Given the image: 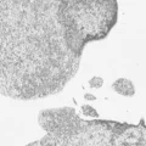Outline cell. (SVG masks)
<instances>
[{
    "label": "cell",
    "instance_id": "cell-3",
    "mask_svg": "<svg viewBox=\"0 0 146 146\" xmlns=\"http://www.w3.org/2000/svg\"><path fill=\"white\" fill-rule=\"evenodd\" d=\"M82 112H83L84 116H88V117H93V118H98L99 117L98 111L93 106H90L89 104H85V105L82 106Z\"/></svg>",
    "mask_w": 146,
    "mask_h": 146
},
{
    "label": "cell",
    "instance_id": "cell-2",
    "mask_svg": "<svg viewBox=\"0 0 146 146\" xmlns=\"http://www.w3.org/2000/svg\"><path fill=\"white\" fill-rule=\"evenodd\" d=\"M111 88L115 93L122 95V96L131 98L135 95V85L133 84V82L127 78H118L117 80L113 82Z\"/></svg>",
    "mask_w": 146,
    "mask_h": 146
},
{
    "label": "cell",
    "instance_id": "cell-4",
    "mask_svg": "<svg viewBox=\"0 0 146 146\" xmlns=\"http://www.w3.org/2000/svg\"><path fill=\"white\" fill-rule=\"evenodd\" d=\"M104 85V79L101 77H93L91 79H89V86L93 89H100Z\"/></svg>",
    "mask_w": 146,
    "mask_h": 146
},
{
    "label": "cell",
    "instance_id": "cell-5",
    "mask_svg": "<svg viewBox=\"0 0 146 146\" xmlns=\"http://www.w3.org/2000/svg\"><path fill=\"white\" fill-rule=\"evenodd\" d=\"M84 98H85V99H89V100H95V99H96V98L94 96V95H89V94H85Z\"/></svg>",
    "mask_w": 146,
    "mask_h": 146
},
{
    "label": "cell",
    "instance_id": "cell-1",
    "mask_svg": "<svg viewBox=\"0 0 146 146\" xmlns=\"http://www.w3.org/2000/svg\"><path fill=\"white\" fill-rule=\"evenodd\" d=\"M117 20L116 0L0 1V94L22 101L58 94L85 45L106 38Z\"/></svg>",
    "mask_w": 146,
    "mask_h": 146
}]
</instances>
